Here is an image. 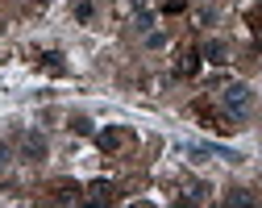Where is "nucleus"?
I'll use <instances>...</instances> for the list:
<instances>
[{"mask_svg":"<svg viewBox=\"0 0 262 208\" xmlns=\"http://www.w3.org/2000/svg\"><path fill=\"white\" fill-rule=\"evenodd\" d=\"M88 200H92V204H108V200H113V183H108V179H96V183L88 188Z\"/></svg>","mask_w":262,"mask_h":208,"instance_id":"0eeeda50","label":"nucleus"},{"mask_svg":"<svg viewBox=\"0 0 262 208\" xmlns=\"http://www.w3.org/2000/svg\"><path fill=\"white\" fill-rule=\"evenodd\" d=\"M129 5H138V9H146V0H129Z\"/></svg>","mask_w":262,"mask_h":208,"instance_id":"f8f14e48","label":"nucleus"},{"mask_svg":"<svg viewBox=\"0 0 262 208\" xmlns=\"http://www.w3.org/2000/svg\"><path fill=\"white\" fill-rule=\"evenodd\" d=\"M75 17H79V21H88V17H92V5H88V0H79V5H75Z\"/></svg>","mask_w":262,"mask_h":208,"instance_id":"9d476101","label":"nucleus"},{"mask_svg":"<svg viewBox=\"0 0 262 208\" xmlns=\"http://www.w3.org/2000/svg\"><path fill=\"white\" fill-rule=\"evenodd\" d=\"M200 71V54L195 50H183L179 58H175V75H195Z\"/></svg>","mask_w":262,"mask_h":208,"instance_id":"39448f33","label":"nucleus"},{"mask_svg":"<svg viewBox=\"0 0 262 208\" xmlns=\"http://www.w3.org/2000/svg\"><path fill=\"white\" fill-rule=\"evenodd\" d=\"M96 142H100L104 154H117V150H125V146H134V133L121 129V125H113V129H100V133H96Z\"/></svg>","mask_w":262,"mask_h":208,"instance_id":"f257e3e1","label":"nucleus"},{"mask_svg":"<svg viewBox=\"0 0 262 208\" xmlns=\"http://www.w3.org/2000/svg\"><path fill=\"white\" fill-rule=\"evenodd\" d=\"M246 25L254 29V42L262 46V5H250V9H246Z\"/></svg>","mask_w":262,"mask_h":208,"instance_id":"6e6552de","label":"nucleus"},{"mask_svg":"<svg viewBox=\"0 0 262 208\" xmlns=\"http://www.w3.org/2000/svg\"><path fill=\"white\" fill-rule=\"evenodd\" d=\"M225 109H229L233 121L246 117V113H250V88H246V84H229V88H225Z\"/></svg>","mask_w":262,"mask_h":208,"instance_id":"f03ea898","label":"nucleus"},{"mask_svg":"<svg viewBox=\"0 0 262 208\" xmlns=\"http://www.w3.org/2000/svg\"><path fill=\"white\" fill-rule=\"evenodd\" d=\"M200 58H208V63H216V67H221V63H229V46L212 38V42H204V50H200Z\"/></svg>","mask_w":262,"mask_h":208,"instance_id":"423d86ee","label":"nucleus"},{"mask_svg":"<svg viewBox=\"0 0 262 208\" xmlns=\"http://www.w3.org/2000/svg\"><path fill=\"white\" fill-rule=\"evenodd\" d=\"M191 113H195V117H200V121H204L208 129H216V133H233V129H237V125H233V117H221V113H212V109H208V104H195V109H191Z\"/></svg>","mask_w":262,"mask_h":208,"instance_id":"7ed1b4c3","label":"nucleus"},{"mask_svg":"<svg viewBox=\"0 0 262 208\" xmlns=\"http://www.w3.org/2000/svg\"><path fill=\"white\" fill-rule=\"evenodd\" d=\"M21 158H29V162H38V158H46V137L29 129V133L21 137Z\"/></svg>","mask_w":262,"mask_h":208,"instance_id":"20e7f679","label":"nucleus"},{"mask_svg":"<svg viewBox=\"0 0 262 208\" xmlns=\"http://www.w3.org/2000/svg\"><path fill=\"white\" fill-rule=\"evenodd\" d=\"M54 200H58V204H67V200H79V188H71V183H58Z\"/></svg>","mask_w":262,"mask_h":208,"instance_id":"1a4fd4ad","label":"nucleus"},{"mask_svg":"<svg viewBox=\"0 0 262 208\" xmlns=\"http://www.w3.org/2000/svg\"><path fill=\"white\" fill-rule=\"evenodd\" d=\"M5 162H9V146L0 142V171H5Z\"/></svg>","mask_w":262,"mask_h":208,"instance_id":"9b49d317","label":"nucleus"}]
</instances>
